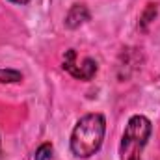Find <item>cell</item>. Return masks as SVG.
I'll use <instances>...</instances> for the list:
<instances>
[{
	"mask_svg": "<svg viewBox=\"0 0 160 160\" xmlns=\"http://www.w3.org/2000/svg\"><path fill=\"white\" fill-rule=\"evenodd\" d=\"M106 119L102 114H86L80 118L71 132V151L77 158L93 157L104 140Z\"/></svg>",
	"mask_w": 160,
	"mask_h": 160,
	"instance_id": "1",
	"label": "cell"
},
{
	"mask_svg": "<svg viewBox=\"0 0 160 160\" xmlns=\"http://www.w3.org/2000/svg\"><path fill=\"white\" fill-rule=\"evenodd\" d=\"M153 125L145 116H132L119 143V158L121 160H142V153L149 142Z\"/></svg>",
	"mask_w": 160,
	"mask_h": 160,
	"instance_id": "2",
	"label": "cell"
},
{
	"mask_svg": "<svg viewBox=\"0 0 160 160\" xmlns=\"http://www.w3.org/2000/svg\"><path fill=\"white\" fill-rule=\"evenodd\" d=\"M63 69H65L71 77H75V78L91 80L95 77V73H97V62L91 60V58H84L82 63L78 65V62H77V52L71 48V50H67V54H65V58H63Z\"/></svg>",
	"mask_w": 160,
	"mask_h": 160,
	"instance_id": "3",
	"label": "cell"
},
{
	"mask_svg": "<svg viewBox=\"0 0 160 160\" xmlns=\"http://www.w3.org/2000/svg\"><path fill=\"white\" fill-rule=\"evenodd\" d=\"M86 21H89V9L84 4H75L69 9V13L65 15V26L71 28V30L78 28L80 24H84Z\"/></svg>",
	"mask_w": 160,
	"mask_h": 160,
	"instance_id": "4",
	"label": "cell"
},
{
	"mask_svg": "<svg viewBox=\"0 0 160 160\" xmlns=\"http://www.w3.org/2000/svg\"><path fill=\"white\" fill-rule=\"evenodd\" d=\"M22 80V75L19 71L13 69H0V82L2 84H11V82H19Z\"/></svg>",
	"mask_w": 160,
	"mask_h": 160,
	"instance_id": "5",
	"label": "cell"
},
{
	"mask_svg": "<svg viewBox=\"0 0 160 160\" xmlns=\"http://www.w3.org/2000/svg\"><path fill=\"white\" fill-rule=\"evenodd\" d=\"M52 158V145L47 142V143H41L34 155V160H50Z\"/></svg>",
	"mask_w": 160,
	"mask_h": 160,
	"instance_id": "6",
	"label": "cell"
},
{
	"mask_svg": "<svg viewBox=\"0 0 160 160\" xmlns=\"http://www.w3.org/2000/svg\"><path fill=\"white\" fill-rule=\"evenodd\" d=\"M11 2H15V4H26V2H30V0H11Z\"/></svg>",
	"mask_w": 160,
	"mask_h": 160,
	"instance_id": "7",
	"label": "cell"
}]
</instances>
